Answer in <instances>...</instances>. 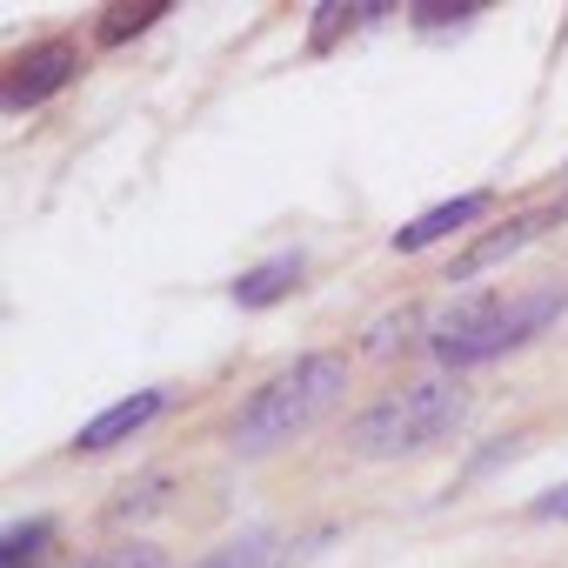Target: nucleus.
<instances>
[{"instance_id":"1","label":"nucleus","mask_w":568,"mask_h":568,"mask_svg":"<svg viewBox=\"0 0 568 568\" xmlns=\"http://www.w3.org/2000/svg\"><path fill=\"white\" fill-rule=\"evenodd\" d=\"M348 375H355L348 348H308V355H295V362H281L267 382H254V388L234 402V415L221 422V442H227L234 455H267V448H281V442L308 435V428L348 395Z\"/></svg>"},{"instance_id":"2","label":"nucleus","mask_w":568,"mask_h":568,"mask_svg":"<svg viewBox=\"0 0 568 568\" xmlns=\"http://www.w3.org/2000/svg\"><path fill=\"white\" fill-rule=\"evenodd\" d=\"M561 315H568V281H541V288H521V295H475V302H455L428 328V355L442 375H468L528 348Z\"/></svg>"},{"instance_id":"3","label":"nucleus","mask_w":568,"mask_h":568,"mask_svg":"<svg viewBox=\"0 0 568 568\" xmlns=\"http://www.w3.org/2000/svg\"><path fill=\"white\" fill-rule=\"evenodd\" d=\"M468 422V382L462 375H408L388 382L368 408H355V422L342 428V448L362 462H408L435 442H448Z\"/></svg>"},{"instance_id":"4","label":"nucleus","mask_w":568,"mask_h":568,"mask_svg":"<svg viewBox=\"0 0 568 568\" xmlns=\"http://www.w3.org/2000/svg\"><path fill=\"white\" fill-rule=\"evenodd\" d=\"M81 68H88V54H81L74 34H41V41H28V48L8 54L0 101H8V114H34V108H48L54 94H68Z\"/></svg>"},{"instance_id":"5","label":"nucleus","mask_w":568,"mask_h":568,"mask_svg":"<svg viewBox=\"0 0 568 568\" xmlns=\"http://www.w3.org/2000/svg\"><path fill=\"white\" fill-rule=\"evenodd\" d=\"M568 221V194L561 201H535V207H521V214H508V221H495V227H481L462 254H448V281H475V274H488L495 261H515L528 241H541L548 227H561Z\"/></svg>"},{"instance_id":"6","label":"nucleus","mask_w":568,"mask_h":568,"mask_svg":"<svg viewBox=\"0 0 568 568\" xmlns=\"http://www.w3.org/2000/svg\"><path fill=\"white\" fill-rule=\"evenodd\" d=\"M174 395L168 388H141V395H128V402H114V408H101L88 428H74V455H101V448H121L128 435H141L148 422H161V408H168Z\"/></svg>"},{"instance_id":"7","label":"nucleus","mask_w":568,"mask_h":568,"mask_svg":"<svg viewBox=\"0 0 568 568\" xmlns=\"http://www.w3.org/2000/svg\"><path fill=\"white\" fill-rule=\"evenodd\" d=\"M488 207H495V194H488V187H468V194H455V201H435L422 221L395 227V254H422V247H435V241H448V234L475 227Z\"/></svg>"},{"instance_id":"8","label":"nucleus","mask_w":568,"mask_h":568,"mask_svg":"<svg viewBox=\"0 0 568 568\" xmlns=\"http://www.w3.org/2000/svg\"><path fill=\"white\" fill-rule=\"evenodd\" d=\"M302 274H308V261H302V254H274V261L247 267L227 295H234L241 308H274V302H288V295L302 288Z\"/></svg>"},{"instance_id":"9","label":"nucleus","mask_w":568,"mask_h":568,"mask_svg":"<svg viewBox=\"0 0 568 568\" xmlns=\"http://www.w3.org/2000/svg\"><path fill=\"white\" fill-rule=\"evenodd\" d=\"M168 495H174V481H168V475H141V481H128V488H114V495H108L101 528H121V521H134V528H141Z\"/></svg>"},{"instance_id":"10","label":"nucleus","mask_w":568,"mask_h":568,"mask_svg":"<svg viewBox=\"0 0 568 568\" xmlns=\"http://www.w3.org/2000/svg\"><path fill=\"white\" fill-rule=\"evenodd\" d=\"M54 535H61V521L54 515H34V521H14L8 535H0V568H34L48 548H54Z\"/></svg>"},{"instance_id":"11","label":"nucleus","mask_w":568,"mask_h":568,"mask_svg":"<svg viewBox=\"0 0 568 568\" xmlns=\"http://www.w3.org/2000/svg\"><path fill=\"white\" fill-rule=\"evenodd\" d=\"M168 14V0H148V8H108V14H94V48H128V41H141L154 21Z\"/></svg>"},{"instance_id":"12","label":"nucleus","mask_w":568,"mask_h":568,"mask_svg":"<svg viewBox=\"0 0 568 568\" xmlns=\"http://www.w3.org/2000/svg\"><path fill=\"white\" fill-rule=\"evenodd\" d=\"M267 561H274V528H247V535L207 548V555L187 561V568H267Z\"/></svg>"},{"instance_id":"13","label":"nucleus","mask_w":568,"mask_h":568,"mask_svg":"<svg viewBox=\"0 0 568 568\" xmlns=\"http://www.w3.org/2000/svg\"><path fill=\"white\" fill-rule=\"evenodd\" d=\"M74 568H174V561H168L161 541H114V548H94V555L74 561Z\"/></svg>"},{"instance_id":"14","label":"nucleus","mask_w":568,"mask_h":568,"mask_svg":"<svg viewBox=\"0 0 568 568\" xmlns=\"http://www.w3.org/2000/svg\"><path fill=\"white\" fill-rule=\"evenodd\" d=\"M355 8H342V0H328V8H315V21H308V54H328L342 34H355Z\"/></svg>"},{"instance_id":"15","label":"nucleus","mask_w":568,"mask_h":568,"mask_svg":"<svg viewBox=\"0 0 568 568\" xmlns=\"http://www.w3.org/2000/svg\"><path fill=\"white\" fill-rule=\"evenodd\" d=\"M528 521H568V481H555V488H541L528 508H521Z\"/></svg>"}]
</instances>
